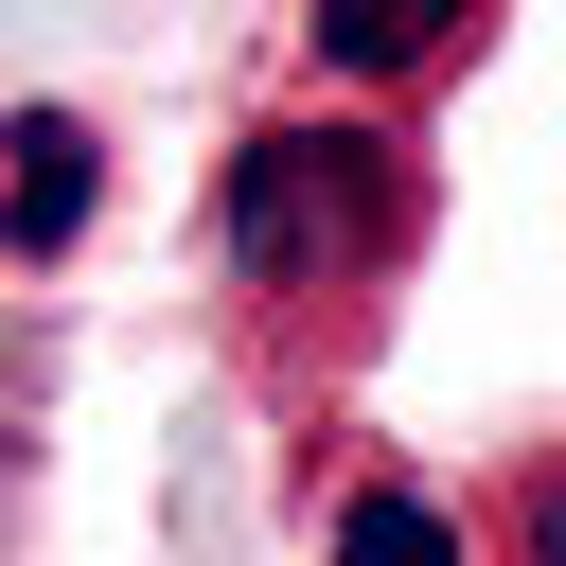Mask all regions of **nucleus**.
<instances>
[{
  "instance_id": "nucleus-1",
  "label": "nucleus",
  "mask_w": 566,
  "mask_h": 566,
  "mask_svg": "<svg viewBox=\"0 0 566 566\" xmlns=\"http://www.w3.org/2000/svg\"><path fill=\"white\" fill-rule=\"evenodd\" d=\"M407 248V142L389 124H248L230 142V265L248 301H354Z\"/></svg>"
},
{
  "instance_id": "nucleus-2",
  "label": "nucleus",
  "mask_w": 566,
  "mask_h": 566,
  "mask_svg": "<svg viewBox=\"0 0 566 566\" xmlns=\"http://www.w3.org/2000/svg\"><path fill=\"white\" fill-rule=\"evenodd\" d=\"M460 35H478L460 0H318V18H301V53H318V71H354V88H389V71H442Z\"/></svg>"
},
{
  "instance_id": "nucleus-3",
  "label": "nucleus",
  "mask_w": 566,
  "mask_h": 566,
  "mask_svg": "<svg viewBox=\"0 0 566 566\" xmlns=\"http://www.w3.org/2000/svg\"><path fill=\"white\" fill-rule=\"evenodd\" d=\"M88 195H106V142H88L71 106H18V265H53V248L88 230Z\"/></svg>"
},
{
  "instance_id": "nucleus-4",
  "label": "nucleus",
  "mask_w": 566,
  "mask_h": 566,
  "mask_svg": "<svg viewBox=\"0 0 566 566\" xmlns=\"http://www.w3.org/2000/svg\"><path fill=\"white\" fill-rule=\"evenodd\" d=\"M336 566H478V548H460V513L424 478H354L336 495Z\"/></svg>"
},
{
  "instance_id": "nucleus-5",
  "label": "nucleus",
  "mask_w": 566,
  "mask_h": 566,
  "mask_svg": "<svg viewBox=\"0 0 566 566\" xmlns=\"http://www.w3.org/2000/svg\"><path fill=\"white\" fill-rule=\"evenodd\" d=\"M513 566H566V460H548V478L513 495Z\"/></svg>"
}]
</instances>
